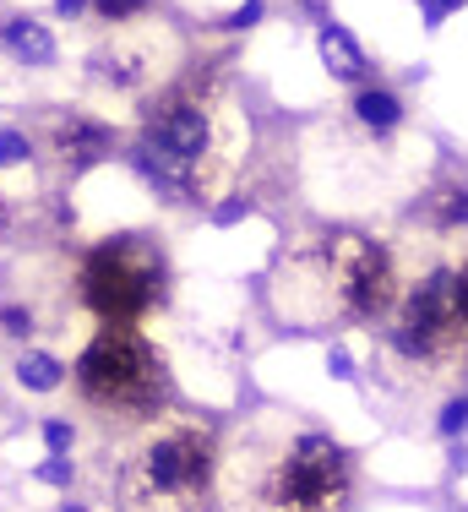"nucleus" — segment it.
<instances>
[{"label":"nucleus","instance_id":"obj_21","mask_svg":"<svg viewBox=\"0 0 468 512\" xmlns=\"http://www.w3.org/2000/svg\"><path fill=\"white\" fill-rule=\"evenodd\" d=\"M256 17H262V6H256V0H251V6H245V11H234V17L224 22V28H234V33H240V28H251Z\"/></svg>","mask_w":468,"mask_h":512},{"label":"nucleus","instance_id":"obj_15","mask_svg":"<svg viewBox=\"0 0 468 512\" xmlns=\"http://www.w3.org/2000/svg\"><path fill=\"white\" fill-rule=\"evenodd\" d=\"M33 158V142L22 131H0V169H22Z\"/></svg>","mask_w":468,"mask_h":512},{"label":"nucleus","instance_id":"obj_22","mask_svg":"<svg viewBox=\"0 0 468 512\" xmlns=\"http://www.w3.org/2000/svg\"><path fill=\"white\" fill-rule=\"evenodd\" d=\"M452 6H463V0H425V17H430V22H441Z\"/></svg>","mask_w":468,"mask_h":512},{"label":"nucleus","instance_id":"obj_19","mask_svg":"<svg viewBox=\"0 0 468 512\" xmlns=\"http://www.w3.org/2000/svg\"><path fill=\"white\" fill-rule=\"evenodd\" d=\"M98 11H104L109 22H126V17H137V11L147 6V0H93Z\"/></svg>","mask_w":468,"mask_h":512},{"label":"nucleus","instance_id":"obj_23","mask_svg":"<svg viewBox=\"0 0 468 512\" xmlns=\"http://www.w3.org/2000/svg\"><path fill=\"white\" fill-rule=\"evenodd\" d=\"M327 371H332V376H349L354 365H349V355H343V349H332V355H327Z\"/></svg>","mask_w":468,"mask_h":512},{"label":"nucleus","instance_id":"obj_13","mask_svg":"<svg viewBox=\"0 0 468 512\" xmlns=\"http://www.w3.org/2000/svg\"><path fill=\"white\" fill-rule=\"evenodd\" d=\"M425 218H430L436 229H468V186H441V191H430Z\"/></svg>","mask_w":468,"mask_h":512},{"label":"nucleus","instance_id":"obj_9","mask_svg":"<svg viewBox=\"0 0 468 512\" xmlns=\"http://www.w3.org/2000/svg\"><path fill=\"white\" fill-rule=\"evenodd\" d=\"M93 77L109 82V88H137L142 77H153V55L137 50V44H126V39H109L104 50L93 55Z\"/></svg>","mask_w":468,"mask_h":512},{"label":"nucleus","instance_id":"obj_26","mask_svg":"<svg viewBox=\"0 0 468 512\" xmlns=\"http://www.w3.org/2000/svg\"><path fill=\"white\" fill-rule=\"evenodd\" d=\"M458 306H463V322H468V267L458 273Z\"/></svg>","mask_w":468,"mask_h":512},{"label":"nucleus","instance_id":"obj_7","mask_svg":"<svg viewBox=\"0 0 468 512\" xmlns=\"http://www.w3.org/2000/svg\"><path fill=\"white\" fill-rule=\"evenodd\" d=\"M463 306H458V273H430L425 284L409 289L398 322L403 355H441L452 338H463Z\"/></svg>","mask_w":468,"mask_h":512},{"label":"nucleus","instance_id":"obj_24","mask_svg":"<svg viewBox=\"0 0 468 512\" xmlns=\"http://www.w3.org/2000/svg\"><path fill=\"white\" fill-rule=\"evenodd\" d=\"M55 11H60V17H82V11H88V0H55Z\"/></svg>","mask_w":468,"mask_h":512},{"label":"nucleus","instance_id":"obj_4","mask_svg":"<svg viewBox=\"0 0 468 512\" xmlns=\"http://www.w3.org/2000/svg\"><path fill=\"white\" fill-rule=\"evenodd\" d=\"M82 300L98 322H142L164 300V256L147 235L98 240L82 262Z\"/></svg>","mask_w":468,"mask_h":512},{"label":"nucleus","instance_id":"obj_16","mask_svg":"<svg viewBox=\"0 0 468 512\" xmlns=\"http://www.w3.org/2000/svg\"><path fill=\"white\" fill-rule=\"evenodd\" d=\"M71 442H77L71 420H44V447H49V453H71Z\"/></svg>","mask_w":468,"mask_h":512},{"label":"nucleus","instance_id":"obj_8","mask_svg":"<svg viewBox=\"0 0 468 512\" xmlns=\"http://www.w3.org/2000/svg\"><path fill=\"white\" fill-rule=\"evenodd\" d=\"M49 137H55V158L71 164V169L104 164V158L115 153V131H109L104 120H93V115H55Z\"/></svg>","mask_w":468,"mask_h":512},{"label":"nucleus","instance_id":"obj_12","mask_svg":"<svg viewBox=\"0 0 468 512\" xmlns=\"http://www.w3.org/2000/svg\"><path fill=\"white\" fill-rule=\"evenodd\" d=\"M17 382L28 387V393H55L60 382H66V365L55 355H39V349H28V355L17 360Z\"/></svg>","mask_w":468,"mask_h":512},{"label":"nucleus","instance_id":"obj_20","mask_svg":"<svg viewBox=\"0 0 468 512\" xmlns=\"http://www.w3.org/2000/svg\"><path fill=\"white\" fill-rule=\"evenodd\" d=\"M0 327H6V333H33V311H22V306H6L0 311Z\"/></svg>","mask_w":468,"mask_h":512},{"label":"nucleus","instance_id":"obj_2","mask_svg":"<svg viewBox=\"0 0 468 512\" xmlns=\"http://www.w3.org/2000/svg\"><path fill=\"white\" fill-rule=\"evenodd\" d=\"M289 289H316L322 295L316 316H376L392 306L398 284H392L387 246L365 235H327L283 262L278 295H289Z\"/></svg>","mask_w":468,"mask_h":512},{"label":"nucleus","instance_id":"obj_17","mask_svg":"<svg viewBox=\"0 0 468 512\" xmlns=\"http://www.w3.org/2000/svg\"><path fill=\"white\" fill-rule=\"evenodd\" d=\"M39 480H49V485H71V458H66V453H49V458L39 463Z\"/></svg>","mask_w":468,"mask_h":512},{"label":"nucleus","instance_id":"obj_25","mask_svg":"<svg viewBox=\"0 0 468 512\" xmlns=\"http://www.w3.org/2000/svg\"><path fill=\"white\" fill-rule=\"evenodd\" d=\"M240 213H245V202H229V207H218L213 218H218V224H234V218H240Z\"/></svg>","mask_w":468,"mask_h":512},{"label":"nucleus","instance_id":"obj_1","mask_svg":"<svg viewBox=\"0 0 468 512\" xmlns=\"http://www.w3.org/2000/svg\"><path fill=\"white\" fill-rule=\"evenodd\" d=\"M245 126L207 88H169L153 104L137 142V169L164 197L207 202L224 186Z\"/></svg>","mask_w":468,"mask_h":512},{"label":"nucleus","instance_id":"obj_18","mask_svg":"<svg viewBox=\"0 0 468 512\" xmlns=\"http://www.w3.org/2000/svg\"><path fill=\"white\" fill-rule=\"evenodd\" d=\"M468 425V398H452L447 409H441V436H458Z\"/></svg>","mask_w":468,"mask_h":512},{"label":"nucleus","instance_id":"obj_6","mask_svg":"<svg viewBox=\"0 0 468 512\" xmlns=\"http://www.w3.org/2000/svg\"><path fill=\"white\" fill-rule=\"evenodd\" d=\"M213 485V436L207 425H175L153 436L126 474V502H196Z\"/></svg>","mask_w":468,"mask_h":512},{"label":"nucleus","instance_id":"obj_10","mask_svg":"<svg viewBox=\"0 0 468 512\" xmlns=\"http://www.w3.org/2000/svg\"><path fill=\"white\" fill-rule=\"evenodd\" d=\"M0 39H6L11 60H22V66H55V33L44 28L39 17H11L6 28H0Z\"/></svg>","mask_w":468,"mask_h":512},{"label":"nucleus","instance_id":"obj_5","mask_svg":"<svg viewBox=\"0 0 468 512\" xmlns=\"http://www.w3.org/2000/svg\"><path fill=\"white\" fill-rule=\"evenodd\" d=\"M251 491L273 507H343L349 502V458L332 436L305 431L267 463V474Z\"/></svg>","mask_w":468,"mask_h":512},{"label":"nucleus","instance_id":"obj_14","mask_svg":"<svg viewBox=\"0 0 468 512\" xmlns=\"http://www.w3.org/2000/svg\"><path fill=\"white\" fill-rule=\"evenodd\" d=\"M354 115H360L371 131H392V126L403 120V104L392 99V93H376V88H371V93H360V104H354Z\"/></svg>","mask_w":468,"mask_h":512},{"label":"nucleus","instance_id":"obj_3","mask_svg":"<svg viewBox=\"0 0 468 512\" xmlns=\"http://www.w3.org/2000/svg\"><path fill=\"white\" fill-rule=\"evenodd\" d=\"M77 393L104 414H126V420H147L169 404V371L158 349L147 344L131 322H104L93 344L77 355Z\"/></svg>","mask_w":468,"mask_h":512},{"label":"nucleus","instance_id":"obj_11","mask_svg":"<svg viewBox=\"0 0 468 512\" xmlns=\"http://www.w3.org/2000/svg\"><path fill=\"white\" fill-rule=\"evenodd\" d=\"M316 50H322V66H327L338 82H354V77H365V55H360V44H354L349 33L338 28V22H327V28H322V39H316Z\"/></svg>","mask_w":468,"mask_h":512}]
</instances>
